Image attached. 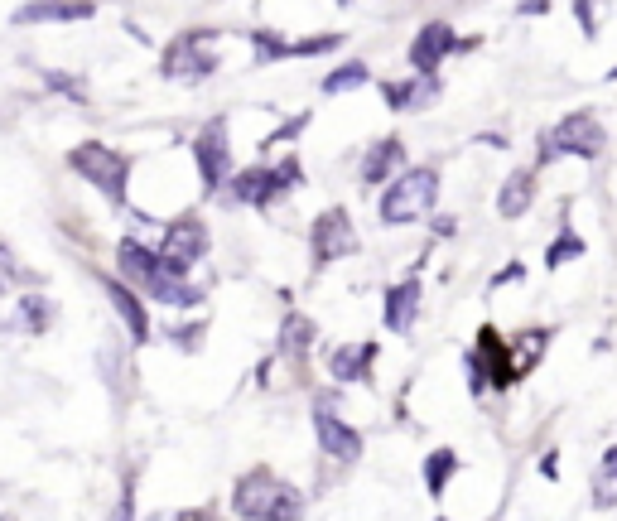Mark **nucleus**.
I'll list each match as a JSON object with an SVG mask.
<instances>
[{
    "label": "nucleus",
    "mask_w": 617,
    "mask_h": 521,
    "mask_svg": "<svg viewBox=\"0 0 617 521\" xmlns=\"http://www.w3.org/2000/svg\"><path fill=\"white\" fill-rule=\"evenodd\" d=\"M425 97H430V87L425 83H396V87H386V102H391V107H415V102H425Z\"/></svg>",
    "instance_id": "22"
},
{
    "label": "nucleus",
    "mask_w": 617,
    "mask_h": 521,
    "mask_svg": "<svg viewBox=\"0 0 617 521\" xmlns=\"http://www.w3.org/2000/svg\"><path fill=\"white\" fill-rule=\"evenodd\" d=\"M92 0H34L15 10V25H68V20H87Z\"/></svg>",
    "instance_id": "10"
},
{
    "label": "nucleus",
    "mask_w": 617,
    "mask_h": 521,
    "mask_svg": "<svg viewBox=\"0 0 617 521\" xmlns=\"http://www.w3.org/2000/svg\"><path fill=\"white\" fill-rule=\"evenodd\" d=\"M203 251H208V232H203V222L184 218V222L169 227V237H164V247H160V266L169 275H184Z\"/></svg>",
    "instance_id": "5"
},
{
    "label": "nucleus",
    "mask_w": 617,
    "mask_h": 521,
    "mask_svg": "<svg viewBox=\"0 0 617 521\" xmlns=\"http://www.w3.org/2000/svg\"><path fill=\"white\" fill-rule=\"evenodd\" d=\"M531 193H536L531 174H511L507 184H502V193H497V213H502V218H521V213L531 208Z\"/></svg>",
    "instance_id": "16"
},
{
    "label": "nucleus",
    "mask_w": 617,
    "mask_h": 521,
    "mask_svg": "<svg viewBox=\"0 0 617 521\" xmlns=\"http://www.w3.org/2000/svg\"><path fill=\"white\" fill-rule=\"evenodd\" d=\"M135 517V502H131V488H126V493H121V502H116V517L111 521H131Z\"/></svg>",
    "instance_id": "27"
},
{
    "label": "nucleus",
    "mask_w": 617,
    "mask_h": 521,
    "mask_svg": "<svg viewBox=\"0 0 617 521\" xmlns=\"http://www.w3.org/2000/svg\"><path fill=\"white\" fill-rule=\"evenodd\" d=\"M309 343H314V324H309V319H299V314H295V319H285V353L299 357Z\"/></svg>",
    "instance_id": "20"
},
{
    "label": "nucleus",
    "mask_w": 617,
    "mask_h": 521,
    "mask_svg": "<svg viewBox=\"0 0 617 521\" xmlns=\"http://www.w3.org/2000/svg\"><path fill=\"white\" fill-rule=\"evenodd\" d=\"M232 507L246 521H299L304 517V493L270 468H251L232 493Z\"/></svg>",
    "instance_id": "1"
},
{
    "label": "nucleus",
    "mask_w": 617,
    "mask_h": 521,
    "mask_svg": "<svg viewBox=\"0 0 617 521\" xmlns=\"http://www.w3.org/2000/svg\"><path fill=\"white\" fill-rule=\"evenodd\" d=\"M372 357H376L372 343H362V348H338V353H333V377H338V382H362L367 367H372Z\"/></svg>",
    "instance_id": "17"
},
{
    "label": "nucleus",
    "mask_w": 617,
    "mask_h": 521,
    "mask_svg": "<svg viewBox=\"0 0 617 521\" xmlns=\"http://www.w3.org/2000/svg\"><path fill=\"white\" fill-rule=\"evenodd\" d=\"M68 165L78 169L87 184H97V189L107 193V198H126V160L111 150V145H102V140H87V145H78L73 155H68Z\"/></svg>",
    "instance_id": "3"
},
{
    "label": "nucleus",
    "mask_w": 617,
    "mask_h": 521,
    "mask_svg": "<svg viewBox=\"0 0 617 521\" xmlns=\"http://www.w3.org/2000/svg\"><path fill=\"white\" fill-rule=\"evenodd\" d=\"M352 218L348 213H323L319 222H314V256H319V266H328V261H338L343 251H352Z\"/></svg>",
    "instance_id": "9"
},
{
    "label": "nucleus",
    "mask_w": 617,
    "mask_h": 521,
    "mask_svg": "<svg viewBox=\"0 0 617 521\" xmlns=\"http://www.w3.org/2000/svg\"><path fill=\"white\" fill-rule=\"evenodd\" d=\"M434 193H439V174L434 169H405L401 179L386 189V198H381V222L401 227V222L425 218L434 208Z\"/></svg>",
    "instance_id": "2"
},
{
    "label": "nucleus",
    "mask_w": 617,
    "mask_h": 521,
    "mask_svg": "<svg viewBox=\"0 0 617 521\" xmlns=\"http://www.w3.org/2000/svg\"><path fill=\"white\" fill-rule=\"evenodd\" d=\"M25 319L34 324V329H44V324H49V309H44L39 300H25Z\"/></svg>",
    "instance_id": "26"
},
{
    "label": "nucleus",
    "mask_w": 617,
    "mask_h": 521,
    "mask_svg": "<svg viewBox=\"0 0 617 521\" xmlns=\"http://www.w3.org/2000/svg\"><path fill=\"white\" fill-rule=\"evenodd\" d=\"M198 44H203V34H198V39H193V34H188V39H179V44L169 49V58H164V73H169V78H179V73H213L217 58L203 54Z\"/></svg>",
    "instance_id": "12"
},
{
    "label": "nucleus",
    "mask_w": 617,
    "mask_h": 521,
    "mask_svg": "<svg viewBox=\"0 0 617 521\" xmlns=\"http://www.w3.org/2000/svg\"><path fill=\"white\" fill-rule=\"evenodd\" d=\"M545 145H550V150H545L540 160H555V155H584V160H598L603 145H608V136H603V126L593 121L589 111H574V116H564L560 126L550 131Z\"/></svg>",
    "instance_id": "4"
},
{
    "label": "nucleus",
    "mask_w": 617,
    "mask_h": 521,
    "mask_svg": "<svg viewBox=\"0 0 617 521\" xmlns=\"http://www.w3.org/2000/svg\"><path fill=\"white\" fill-rule=\"evenodd\" d=\"M458 468V454L454 449H439V454H430V464H425V488H430V497H444V483H449V473Z\"/></svg>",
    "instance_id": "19"
},
{
    "label": "nucleus",
    "mask_w": 617,
    "mask_h": 521,
    "mask_svg": "<svg viewBox=\"0 0 617 521\" xmlns=\"http://www.w3.org/2000/svg\"><path fill=\"white\" fill-rule=\"evenodd\" d=\"M458 49V34L449 25H425L420 34H415V44H410V68L425 78V73H434L439 68V58L454 54Z\"/></svg>",
    "instance_id": "8"
},
{
    "label": "nucleus",
    "mask_w": 617,
    "mask_h": 521,
    "mask_svg": "<svg viewBox=\"0 0 617 521\" xmlns=\"http://www.w3.org/2000/svg\"><path fill=\"white\" fill-rule=\"evenodd\" d=\"M49 78V87H58V92H68L73 102H82V83H73V78H58V73H44Z\"/></svg>",
    "instance_id": "25"
},
{
    "label": "nucleus",
    "mask_w": 617,
    "mask_h": 521,
    "mask_svg": "<svg viewBox=\"0 0 617 521\" xmlns=\"http://www.w3.org/2000/svg\"><path fill=\"white\" fill-rule=\"evenodd\" d=\"M145 290H150L160 304H174V309H188V304L198 300V290H188L184 280H179V275H169V271H160L150 285H145Z\"/></svg>",
    "instance_id": "18"
},
{
    "label": "nucleus",
    "mask_w": 617,
    "mask_h": 521,
    "mask_svg": "<svg viewBox=\"0 0 617 521\" xmlns=\"http://www.w3.org/2000/svg\"><path fill=\"white\" fill-rule=\"evenodd\" d=\"M314 430H319V444L328 459H338V464H352V459H362V435L352 430L348 420H338V415L319 406L314 411Z\"/></svg>",
    "instance_id": "6"
},
{
    "label": "nucleus",
    "mask_w": 617,
    "mask_h": 521,
    "mask_svg": "<svg viewBox=\"0 0 617 521\" xmlns=\"http://www.w3.org/2000/svg\"><path fill=\"white\" fill-rule=\"evenodd\" d=\"M362 83H367V68H362V63H348L343 73H333V78L323 83V92H348V87H362Z\"/></svg>",
    "instance_id": "23"
},
{
    "label": "nucleus",
    "mask_w": 617,
    "mask_h": 521,
    "mask_svg": "<svg viewBox=\"0 0 617 521\" xmlns=\"http://www.w3.org/2000/svg\"><path fill=\"white\" fill-rule=\"evenodd\" d=\"M415 309H420V285L405 280V285H396V290H386L381 319H386V329L391 333H405L410 329V319H415Z\"/></svg>",
    "instance_id": "11"
},
{
    "label": "nucleus",
    "mask_w": 617,
    "mask_h": 521,
    "mask_svg": "<svg viewBox=\"0 0 617 521\" xmlns=\"http://www.w3.org/2000/svg\"><path fill=\"white\" fill-rule=\"evenodd\" d=\"M613 468H617V449H608L603 468H598V483H593V502L598 507H613Z\"/></svg>",
    "instance_id": "21"
},
{
    "label": "nucleus",
    "mask_w": 617,
    "mask_h": 521,
    "mask_svg": "<svg viewBox=\"0 0 617 521\" xmlns=\"http://www.w3.org/2000/svg\"><path fill=\"white\" fill-rule=\"evenodd\" d=\"M401 140H381V145H372V155H367V165H362V179L367 184H386L396 169H401Z\"/></svg>",
    "instance_id": "14"
},
{
    "label": "nucleus",
    "mask_w": 617,
    "mask_h": 521,
    "mask_svg": "<svg viewBox=\"0 0 617 521\" xmlns=\"http://www.w3.org/2000/svg\"><path fill=\"white\" fill-rule=\"evenodd\" d=\"M116 256H121V271L135 275V280H145V285H150V280H155V275L164 271V266H160V256H155V251H145L140 242H131V237H126V242L116 247Z\"/></svg>",
    "instance_id": "15"
},
{
    "label": "nucleus",
    "mask_w": 617,
    "mask_h": 521,
    "mask_svg": "<svg viewBox=\"0 0 617 521\" xmlns=\"http://www.w3.org/2000/svg\"><path fill=\"white\" fill-rule=\"evenodd\" d=\"M569 256H584V242H579V237H560L555 247L545 251V266H564Z\"/></svg>",
    "instance_id": "24"
},
{
    "label": "nucleus",
    "mask_w": 617,
    "mask_h": 521,
    "mask_svg": "<svg viewBox=\"0 0 617 521\" xmlns=\"http://www.w3.org/2000/svg\"><path fill=\"white\" fill-rule=\"evenodd\" d=\"M574 10H584V29L593 34V15H598V0H574Z\"/></svg>",
    "instance_id": "28"
},
{
    "label": "nucleus",
    "mask_w": 617,
    "mask_h": 521,
    "mask_svg": "<svg viewBox=\"0 0 617 521\" xmlns=\"http://www.w3.org/2000/svg\"><path fill=\"white\" fill-rule=\"evenodd\" d=\"M227 155H232V150H227V126H222V121H213L203 136L193 140V160H198V174H203L208 189L222 184V174H227Z\"/></svg>",
    "instance_id": "7"
},
{
    "label": "nucleus",
    "mask_w": 617,
    "mask_h": 521,
    "mask_svg": "<svg viewBox=\"0 0 617 521\" xmlns=\"http://www.w3.org/2000/svg\"><path fill=\"white\" fill-rule=\"evenodd\" d=\"M107 300H111V309H116V314L126 319V329H131L135 343H145V338H150V319H145L140 300H135L126 285H116V280H107Z\"/></svg>",
    "instance_id": "13"
}]
</instances>
